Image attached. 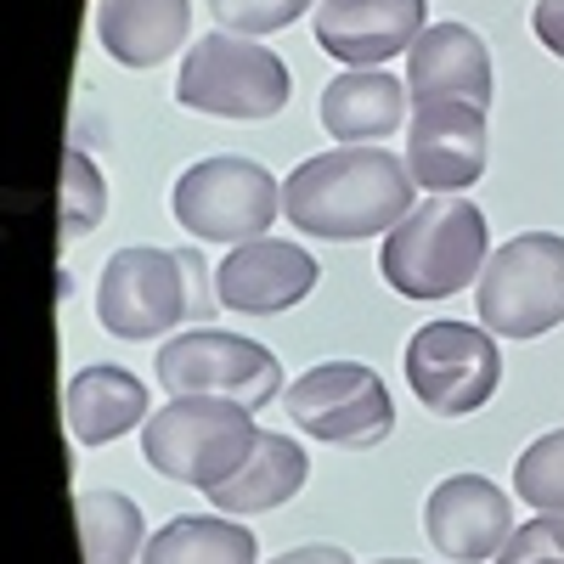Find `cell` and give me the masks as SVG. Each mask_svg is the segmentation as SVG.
<instances>
[{
  "label": "cell",
  "mask_w": 564,
  "mask_h": 564,
  "mask_svg": "<svg viewBox=\"0 0 564 564\" xmlns=\"http://www.w3.org/2000/svg\"><path fill=\"white\" fill-rule=\"evenodd\" d=\"M289 417L327 446H379L395 430V401L384 379L361 361H322L289 384Z\"/></svg>",
  "instance_id": "obj_10"
},
{
  "label": "cell",
  "mask_w": 564,
  "mask_h": 564,
  "mask_svg": "<svg viewBox=\"0 0 564 564\" xmlns=\"http://www.w3.org/2000/svg\"><path fill=\"white\" fill-rule=\"evenodd\" d=\"M204 276L209 271L193 249H119L97 282V316L113 339L148 345L186 316H209Z\"/></svg>",
  "instance_id": "obj_3"
},
{
  "label": "cell",
  "mask_w": 564,
  "mask_h": 564,
  "mask_svg": "<svg viewBox=\"0 0 564 564\" xmlns=\"http://www.w3.org/2000/svg\"><path fill=\"white\" fill-rule=\"evenodd\" d=\"M497 564H564V513H536L531 525H520Z\"/></svg>",
  "instance_id": "obj_25"
},
{
  "label": "cell",
  "mask_w": 564,
  "mask_h": 564,
  "mask_svg": "<svg viewBox=\"0 0 564 564\" xmlns=\"http://www.w3.org/2000/svg\"><path fill=\"white\" fill-rule=\"evenodd\" d=\"M159 384L170 395H220L238 406H265L282 390V367L265 345L243 339V334H215V327H193L159 350L153 361Z\"/></svg>",
  "instance_id": "obj_9"
},
{
  "label": "cell",
  "mask_w": 564,
  "mask_h": 564,
  "mask_svg": "<svg viewBox=\"0 0 564 564\" xmlns=\"http://www.w3.org/2000/svg\"><path fill=\"white\" fill-rule=\"evenodd\" d=\"M63 406H68V435L79 446H108V441L141 430V423L153 417L148 412V384L124 367H108V361L74 372Z\"/></svg>",
  "instance_id": "obj_17"
},
{
  "label": "cell",
  "mask_w": 564,
  "mask_h": 564,
  "mask_svg": "<svg viewBox=\"0 0 564 564\" xmlns=\"http://www.w3.org/2000/svg\"><path fill=\"white\" fill-rule=\"evenodd\" d=\"M316 289V260L300 243H282V238H254L238 243L226 254V265L215 271V300L226 311H243V316H276L300 305Z\"/></svg>",
  "instance_id": "obj_14"
},
{
  "label": "cell",
  "mask_w": 564,
  "mask_h": 564,
  "mask_svg": "<svg viewBox=\"0 0 564 564\" xmlns=\"http://www.w3.org/2000/svg\"><path fill=\"white\" fill-rule=\"evenodd\" d=\"M85 564H130L141 558V508L124 491H79L74 497Z\"/></svg>",
  "instance_id": "obj_21"
},
{
  "label": "cell",
  "mask_w": 564,
  "mask_h": 564,
  "mask_svg": "<svg viewBox=\"0 0 564 564\" xmlns=\"http://www.w3.org/2000/svg\"><path fill=\"white\" fill-rule=\"evenodd\" d=\"M423 531H430L435 553H446L457 564H486L508 547V536L520 525H513L508 491L497 480L452 475L430 491V502H423Z\"/></svg>",
  "instance_id": "obj_12"
},
{
  "label": "cell",
  "mask_w": 564,
  "mask_h": 564,
  "mask_svg": "<svg viewBox=\"0 0 564 564\" xmlns=\"http://www.w3.org/2000/svg\"><path fill=\"white\" fill-rule=\"evenodd\" d=\"M305 446L300 441H289V435H265L260 430V446L249 452V463L231 475L226 486H215L209 491V508H220V513H265V508H282L300 486H305Z\"/></svg>",
  "instance_id": "obj_19"
},
{
  "label": "cell",
  "mask_w": 564,
  "mask_h": 564,
  "mask_svg": "<svg viewBox=\"0 0 564 564\" xmlns=\"http://www.w3.org/2000/svg\"><path fill=\"white\" fill-rule=\"evenodd\" d=\"M379 564H417V558H379Z\"/></svg>",
  "instance_id": "obj_28"
},
{
  "label": "cell",
  "mask_w": 564,
  "mask_h": 564,
  "mask_svg": "<svg viewBox=\"0 0 564 564\" xmlns=\"http://www.w3.org/2000/svg\"><path fill=\"white\" fill-rule=\"evenodd\" d=\"M282 215L305 238L327 243L379 238V231H395L412 215V170L384 148L316 153L282 181Z\"/></svg>",
  "instance_id": "obj_1"
},
{
  "label": "cell",
  "mask_w": 564,
  "mask_h": 564,
  "mask_svg": "<svg viewBox=\"0 0 564 564\" xmlns=\"http://www.w3.org/2000/svg\"><path fill=\"white\" fill-rule=\"evenodd\" d=\"M289 68L276 52L243 40V34H204L181 57L175 74V102L215 119H271L289 108Z\"/></svg>",
  "instance_id": "obj_5"
},
{
  "label": "cell",
  "mask_w": 564,
  "mask_h": 564,
  "mask_svg": "<svg viewBox=\"0 0 564 564\" xmlns=\"http://www.w3.org/2000/svg\"><path fill=\"white\" fill-rule=\"evenodd\" d=\"M406 384L435 417L480 412L502 384V356L491 327L430 322L406 339Z\"/></svg>",
  "instance_id": "obj_8"
},
{
  "label": "cell",
  "mask_w": 564,
  "mask_h": 564,
  "mask_svg": "<svg viewBox=\"0 0 564 564\" xmlns=\"http://www.w3.org/2000/svg\"><path fill=\"white\" fill-rule=\"evenodd\" d=\"M102 215H108V181L74 148L63 159V231L68 238H85L90 226H102Z\"/></svg>",
  "instance_id": "obj_23"
},
{
  "label": "cell",
  "mask_w": 564,
  "mask_h": 564,
  "mask_svg": "<svg viewBox=\"0 0 564 564\" xmlns=\"http://www.w3.org/2000/svg\"><path fill=\"white\" fill-rule=\"evenodd\" d=\"M430 7L423 0H322L316 45L350 68H384V57L412 52Z\"/></svg>",
  "instance_id": "obj_13"
},
{
  "label": "cell",
  "mask_w": 564,
  "mask_h": 564,
  "mask_svg": "<svg viewBox=\"0 0 564 564\" xmlns=\"http://www.w3.org/2000/svg\"><path fill=\"white\" fill-rule=\"evenodd\" d=\"M271 564H350V553L334 547V542H311V547H294V553L271 558Z\"/></svg>",
  "instance_id": "obj_27"
},
{
  "label": "cell",
  "mask_w": 564,
  "mask_h": 564,
  "mask_svg": "<svg viewBox=\"0 0 564 564\" xmlns=\"http://www.w3.org/2000/svg\"><path fill=\"white\" fill-rule=\"evenodd\" d=\"M384 282L406 300H446L486 271V215L463 193L423 198L384 238Z\"/></svg>",
  "instance_id": "obj_2"
},
{
  "label": "cell",
  "mask_w": 564,
  "mask_h": 564,
  "mask_svg": "<svg viewBox=\"0 0 564 564\" xmlns=\"http://www.w3.org/2000/svg\"><path fill=\"white\" fill-rule=\"evenodd\" d=\"M170 209L186 238L254 243V238H265V226L282 209V186L254 159H204L193 170H181Z\"/></svg>",
  "instance_id": "obj_7"
},
{
  "label": "cell",
  "mask_w": 564,
  "mask_h": 564,
  "mask_svg": "<svg viewBox=\"0 0 564 564\" xmlns=\"http://www.w3.org/2000/svg\"><path fill=\"white\" fill-rule=\"evenodd\" d=\"M513 497L542 513H564V430H553L520 452V463H513Z\"/></svg>",
  "instance_id": "obj_22"
},
{
  "label": "cell",
  "mask_w": 564,
  "mask_h": 564,
  "mask_svg": "<svg viewBox=\"0 0 564 564\" xmlns=\"http://www.w3.org/2000/svg\"><path fill=\"white\" fill-rule=\"evenodd\" d=\"M193 0H97V40L124 68H159L181 52Z\"/></svg>",
  "instance_id": "obj_16"
},
{
  "label": "cell",
  "mask_w": 564,
  "mask_h": 564,
  "mask_svg": "<svg viewBox=\"0 0 564 564\" xmlns=\"http://www.w3.org/2000/svg\"><path fill=\"white\" fill-rule=\"evenodd\" d=\"M406 85L417 102L430 97H452V102H491V52L475 29L463 23H430L412 52H406Z\"/></svg>",
  "instance_id": "obj_15"
},
{
  "label": "cell",
  "mask_w": 564,
  "mask_h": 564,
  "mask_svg": "<svg viewBox=\"0 0 564 564\" xmlns=\"http://www.w3.org/2000/svg\"><path fill=\"white\" fill-rule=\"evenodd\" d=\"M316 0H209V12L226 34H276L289 29L294 18H305Z\"/></svg>",
  "instance_id": "obj_24"
},
{
  "label": "cell",
  "mask_w": 564,
  "mask_h": 564,
  "mask_svg": "<svg viewBox=\"0 0 564 564\" xmlns=\"http://www.w3.org/2000/svg\"><path fill=\"white\" fill-rule=\"evenodd\" d=\"M401 113H406V90L384 68H350L322 90V124L334 141H345V148L395 135Z\"/></svg>",
  "instance_id": "obj_18"
},
{
  "label": "cell",
  "mask_w": 564,
  "mask_h": 564,
  "mask_svg": "<svg viewBox=\"0 0 564 564\" xmlns=\"http://www.w3.org/2000/svg\"><path fill=\"white\" fill-rule=\"evenodd\" d=\"M260 446V430L249 406L220 401V395H175L164 412L141 423V457H148L164 480L215 491L226 486L249 452Z\"/></svg>",
  "instance_id": "obj_4"
},
{
  "label": "cell",
  "mask_w": 564,
  "mask_h": 564,
  "mask_svg": "<svg viewBox=\"0 0 564 564\" xmlns=\"http://www.w3.org/2000/svg\"><path fill=\"white\" fill-rule=\"evenodd\" d=\"M406 170L423 193H463L486 170V108L430 97L406 130Z\"/></svg>",
  "instance_id": "obj_11"
},
{
  "label": "cell",
  "mask_w": 564,
  "mask_h": 564,
  "mask_svg": "<svg viewBox=\"0 0 564 564\" xmlns=\"http://www.w3.org/2000/svg\"><path fill=\"white\" fill-rule=\"evenodd\" d=\"M531 23H536V40L547 45V52L564 57V0H536Z\"/></svg>",
  "instance_id": "obj_26"
},
{
  "label": "cell",
  "mask_w": 564,
  "mask_h": 564,
  "mask_svg": "<svg viewBox=\"0 0 564 564\" xmlns=\"http://www.w3.org/2000/svg\"><path fill=\"white\" fill-rule=\"evenodd\" d=\"M254 531H243L231 513H198V520L186 513L148 536L141 564H254Z\"/></svg>",
  "instance_id": "obj_20"
},
{
  "label": "cell",
  "mask_w": 564,
  "mask_h": 564,
  "mask_svg": "<svg viewBox=\"0 0 564 564\" xmlns=\"http://www.w3.org/2000/svg\"><path fill=\"white\" fill-rule=\"evenodd\" d=\"M480 322L497 339H536L564 322V238L558 231H525L508 238L475 289Z\"/></svg>",
  "instance_id": "obj_6"
}]
</instances>
